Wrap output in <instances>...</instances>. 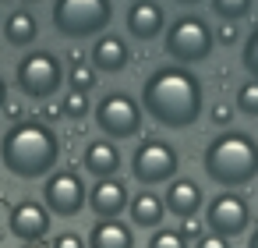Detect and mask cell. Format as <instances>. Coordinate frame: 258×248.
<instances>
[{"label": "cell", "instance_id": "cell-4", "mask_svg": "<svg viewBox=\"0 0 258 248\" xmlns=\"http://www.w3.org/2000/svg\"><path fill=\"white\" fill-rule=\"evenodd\" d=\"M212 46H216V32L202 15H191V11L177 15L163 29V50L173 64H184V68L202 64V61H209Z\"/></svg>", "mask_w": 258, "mask_h": 248}, {"label": "cell", "instance_id": "cell-23", "mask_svg": "<svg viewBox=\"0 0 258 248\" xmlns=\"http://www.w3.org/2000/svg\"><path fill=\"white\" fill-rule=\"evenodd\" d=\"M60 110H64V117H71V121H82L89 110H92V103H89V92H68V96H60Z\"/></svg>", "mask_w": 258, "mask_h": 248}, {"label": "cell", "instance_id": "cell-15", "mask_svg": "<svg viewBox=\"0 0 258 248\" xmlns=\"http://www.w3.org/2000/svg\"><path fill=\"white\" fill-rule=\"evenodd\" d=\"M127 202H131L127 184L117 181V177H103V181H96L92 191H89V199H85V206H89L99 220H120V213L127 209Z\"/></svg>", "mask_w": 258, "mask_h": 248}, {"label": "cell", "instance_id": "cell-2", "mask_svg": "<svg viewBox=\"0 0 258 248\" xmlns=\"http://www.w3.org/2000/svg\"><path fill=\"white\" fill-rule=\"evenodd\" d=\"M60 138L39 117H22L0 135V163L18 181H39L57 170Z\"/></svg>", "mask_w": 258, "mask_h": 248}, {"label": "cell", "instance_id": "cell-5", "mask_svg": "<svg viewBox=\"0 0 258 248\" xmlns=\"http://www.w3.org/2000/svg\"><path fill=\"white\" fill-rule=\"evenodd\" d=\"M53 29L64 39H92L103 36L113 22V0H53Z\"/></svg>", "mask_w": 258, "mask_h": 248}, {"label": "cell", "instance_id": "cell-13", "mask_svg": "<svg viewBox=\"0 0 258 248\" xmlns=\"http://www.w3.org/2000/svg\"><path fill=\"white\" fill-rule=\"evenodd\" d=\"M163 206H166L170 216H177V220H191V216L202 213V206H205V191H202V184L191 181V177H170V181H166Z\"/></svg>", "mask_w": 258, "mask_h": 248}, {"label": "cell", "instance_id": "cell-8", "mask_svg": "<svg viewBox=\"0 0 258 248\" xmlns=\"http://www.w3.org/2000/svg\"><path fill=\"white\" fill-rule=\"evenodd\" d=\"M177 167H180V153L166 138H142L131 153V174L145 188L177 177Z\"/></svg>", "mask_w": 258, "mask_h": 248}, {"label": "cell", "instance_id": "cell-18", "mask_svg": "<svg viewBox=\"0 0 258 248\" xmlns=\"http://www.w3.org/2000/svg\"><path fill=\"white\" fill-rule=\"evenodd\" d=\"M85 248H135V230L124 220H96Z\"/></svg>", "mask_w": 258, "mask_h": 248}, {"label": "cell", "instance_id": "cell-34", "mask_svg": "<svg viewBox=\"0 0 258 248\" xmlns=\"http://www.w3.org/2000/svg\"><path fill=\"white\" fill-rule=\"evenodd\" d=\"M247 248H258V223L251 227V237H247Z\"/></svg>", "mask_w": 258, "mask_h": 248}, {"label": "cell", "instance_id": "cell-31", "mask_svg": "<svg viewBox=\"0 0 258 248\" xmlns=\"http://www.w3.org/2000/svg\"><path fill=\"white\" fill-rule=\"evenodd\" d=\"M195 248H230V241L219 237V234H202V237L195 241Z\"/></svg>", "mask_w": 258, "mask_h": 248}, {"label": "cell", "instance_id": "cell-29", "mask_svg": "<svg viewBox=\"0 0 258 248\" xmlns=\"http://www.w3.org/2000/svg\"><path fill=\"white\" fill-rule=\"evenodd\" d=\"M177 234H180L184 241H198V237H202L205 230H202V220H198V216H191V220H180Z\"/></svg>", "mask_w": 258, "mask_h": 248}, {"label": "cell", "instance_id": "cell-27", "mask_svg": "<svg viewBox=\"0 0 258 248\" xmlns=\"http://www.w3.org/2000/svg\"><path fill=\"white\" fill-rule=\"evenodd\" d=\"M216 32V43L219 46H233L237 39H240V32H237V22H223L219 29H212Z\"/></svg>", "mask_w": 258, "mask_h": 248}, {"label": "cell", "instance_id": "cell-3", "mask_svg": "<svg viewBox=\"0 0 258 248\" xmlns=\"http://www.w3.org/2000/svg\"><path fill=\"white\" fill-rule=\"evenodd\" d=\"M202 170L212 184L237 191L251 181H258V142L247 131H219L202 149Z\"/></svg>", "mask_w": 258, "mask_h": 248}, {"label": "cell", "instance_id": "cell-19", "mask_svg": "<svg viewBox=\"0 0 258 248\" xmlns=\"http://www.w3.org/2000/svg\"><path fill=\"white\" fill-rule=\"evenodd\" d=\"M127 213H131V223L135 227H163V216H166V206H163V195H156L152 188H142L138 195H131L127 202Z\"/></svg>", "mask_w": 258, "mask_h": 248}, {"label": "cell", "instance_id": "cell-25", "mask_svg": "<svg viewBox=\"0 0 258 248\" xmlns=\"http://www.w3.org/2000/svg\"><path fill=\"white\" fill-rule=\"evenodd\" d=\"M149 248H187V241L170 227H156V234L149 237Z\"/></svg>", "mask_w": 258, "mask_h": 248}, {"label": "cell", "instance_id": "cell-32", "mask_svg": "<svg viewBox=\"0 0 258 248\" xmlns=\"http://www.w3.org/2000/svg\"><path fill=\"white\" fill-rule=\"evenodd\" d=\"M0 114H8V121H11V124H15V121H22V117H25V110H22V103H11V100H8V103H4V110H0Z\"/></svg>", "mask_w": 258, "mask_h": 248}, {"label": "cell", "instance_id": "cell-10", "mask_svg": "<svg viewBox=\"0 0 258 248\" xmlns=\"http://www.w3.org/2000/svg\"><path fill=\"white\" fill-rule=\"evenodd\" d=\"M251 202L244 199V195H237V191H223V195H216L212 202H209V209H205V227H209V234H219V237H240L244 230H251Z\"/></svg>", "mask_w": 258, "mask_h": 248}, {"label": "cell", "instance_id": "cell-9", "mask_svg": "<svg viewBox=\"0 0 258 248\" xmlns=\"http://www.w3.org/2000/svg\"><path fill=\"white\" fill-rule=\"evenodd\" d=\"M85 199H89V188L82 181L78 170L64 167V170H53L46 174L43 181V206L57 216H78L85 209Z\"/></svg>", "mask_w": 258, "mask_h": 248}, {"label": "cell", "instance_id": "cell-1", "mask_svg": "<svg viewBox=\"0 0 258 248\" xmlns=\"http://www.w3.org/2000/svg\"><path fill=\"white\" fill-rule=\"evenodd\" d=\"M142 110L170 128V131H187L202 121L205 114V89L202 78L184 68V64H163L152 68L142 82Z\"/></svg>", "mask_w": 258, "mask_h": 248}, {"label": "cell", "instance_id": "cell-22", "mask_svg": "<svg viewBox=\"0 0 258 248\" xmlns=\"http://www.w3.org/2000/svg\"><path fill=\"white\" fill-rule=\"evenodd\" d=\"M251 4H254V0H212V11L223 22H240V18L251 15Z\"/></svg>", "mask_w": 258, "mask_h": 248}, {"label": "cell", "instance_id": "cell-7", "mask_svg": "<svg viewBox=\"0 0 258 248\" xmlns=\"http://www.w3.org/2000/svg\"><path fill=\"white\" fill-rule=\"evenodd\" d=\"M142 117H145L142 103H138L131 92H124V89H110V92L96 103V128H99L106 138H117V142L138 138V135H142Z\"/></svg>", "mask_w": 258, "mask_h": 248}, {"label": "cell", "instance_id": "cell-30", "mask_svg": "<svg viewBox=\"0 0 258 248\" xmlns=\"http://www.w3.org/2000/svg\"><path fill=\"white\" fill-rule=\"evenodd\" d=\"M50 248H85V237L82 234H75V230H60L57 237H53V244Z\"/></svg>", "mask_w": 258, "mask_h": 248}, {"label": "cell", "instance_id": "cell-20", "mask_svg": "<svg viewBox=\"0 0 258 248\" xmlns=\"http://www.w3.org/2000/svg\"><path fill=\"white\" fill-rule=\"evenodd\" d=\"M64 78H68V85L75 89V92H92L96 89V82H99V75H96V68L85 61V64H75V68H68L64 71Z\"/></svg>", "mask_w": 258, "mask_h": 248}, {"label": "cell", "instance_id": "cell-17", "mask_svg": "<svg viewBox=\"0 0 258 248\" xmlns=\"http://www.w3.org/2000/svg\"><path fill=\"white\" fill-rule=\"evenodd\" d=\"M0 32H4V43L8 46H32L39 39V22L29 8H15L8 11V18L0 22Z\"/></svg>", "mask_w": 258, "mask_h": 248}, {"label": "cell", "instance_id": "cell-36", "mask_svg": "<svg viewBox=\"0 0 258 248\" xmlns=\"http://www.w3.org/2000/svg\"><path fill=\"white\" fill-rule=\"evenodd\" d=\"M18 248H43V244H39V241H22Z\"/></svg>", "mask_w": 258, "mask_h": 248}, {"label": "cell", "instance_id": "cell-14", "mask_svg": "<svg viewBox=\"0 0 258 248\" xmlns=\"http://www.w3.org/2000/svg\"><path fill=\"white\" fill-rule=\"evenodd\" d=\"M89 64L96 68V75H120V71H127V64H131L127 39H120L117 32L96 36L92 54H89Z\"/></svg>", "mask_w": 258, "mask_h": 248}, {"label": "cell", "instance_id": "cell-35", "mask_svg": "<svg viewBox=\"0 0 258 248\" xmlns=\"http://www.w3.org/2000/svg\"><path fill=\"white\" fill-rule=\"evenodd\" d=\"M173 4H180V8H198L202 0H173Z\"/></svg>", "mask_w": 258, "mask_h": 248}, {"label": "cell", "instance_id": "cell-6", "mask_svg": "<svg viewBox=\"0 0 258 248\" xmlns=\"http://www.w3.org/2000/svg\"><path fill=\"white\" fill-rule=\"evenodd\" d=\"M15 85L32 103L60 96V89H64V64H60V57L50 54V50H29L18 61V68H15Z\"/></svg>", "mask_w": 258, "mask_h": 248}, {"label": "cell", "instance_id": "cell-37", "mask_svg": "<svg viewBox=\"0 0 258 248\" xmlns=\"http://www.w3.org/2000/svg\"><path fill=\"white\" fill-rule=\"evenodd\" d=\"M22 4H39V0H22Z\"/></svg>", "mask_w": 258, "mask_h": 248}, {"label": "cell", "instance_id": "cell-24", "mask_svg": "<svg viewBox=\"0 0 258 248\" xmlns=\"http://www.w3.org/2000/svg\"><path fill=\"white\" fill-rule=\"evenodd\" d=\"M240 64H244V71L258 82V25L244 36V46H240Z\"/></svg>", "mask_w": 258, "mask_h": 248}, {"label": "cell", "instance_id": "cell-28", "mask_svg": "<svg viewBox=\"0 0 258 248\" xmlns=\"http://www.w3.org/2000/svg\"><path fill=\"white\" fill-rule=\"evenodd\" d=\"M64 117V110H60V100L53 96V100H43V107H39V121H46V124H53V121H60Z\"/></svg>", "mask_w": 258, "mask_h": 248}, {"label": "cell", "instance_id": "cell-26", "mask_svg": "<svg viewBox=\"0 0 258 248\" xmlns=\"http://www.w3.org/2000/svg\"><path fill=\"white\" fill-rule=\"evenodd\" d=\"M209 121L216 124V128H230L233 124V103H226V100H216L212 107H209Z\"/></svg>", "mask_w": 258, "mask_h": 248}, {"label": "cell", "instance_id": "cell-33", "mask_svg": "<svg viewBox=\"0 0 258 248\" xmlns=\"http://www.w3.org/2000/svg\"><path fill=\"white\" fill-rule=\"evenodd\" d=\"M4 103H8V82L0 78V110H4Z\"/></svg>", "mask_w": 258, "mask_h": 248}, {"label": "cell", "instance_id": "cell-16", "mask_svg": "<svg viewBox=\"0 0 258 248\" xmlns=\"http://www.w3.org/2000/svg\"><path fill=\"white\" fill-rule=\"evenodd\" d=\"M82 167H85V174H92L96 181L117 177V170H120V149L113 145V138H92V142H85V149H82Z\"/></svg>", "mask_w": 258, "mask_h": 248}, {"label": "cell", "instance_id": "cell-21", "mask_svg": "<svg viewBox=\"0 0 258 248\" xmlns=\"http://www.w3.org/2000/svg\"><path fill=\"white\" fill-rule=\"evenodd\" d=\"M233 107L244 114V117H258V82H240L237 85V96H233Z\"/></svg>", "mask_w": 258, "mask_h": 248}, {"label": "cell", "instance_id": "cell-11", "mask_svg": "<svg viewBox=\"0 0 258 248\" xmlns=\"http://www.w3.org/2000/svg\"><path fill=\"white\" fill-rule=\"evenodd\" d=\"M50 209L43 206V202H36V199H22L15 209H11V216H8V230L18 237V241H43L46 234H50Z\"/></svg>", "mask_w": 258, "mask_h": 248}, {"label": "cell", "instance_id": "cell-12", "mask_svg": "<svg viewBox=\"0 0 258 248\" xmlns=\"http://www.w3.org/2000/svg\"><path fill=\"white\" fill-rule=\"evenodd\" d=\"M124 25H127V36L138 39V43H149V39H159L163 29H166V11L156 0H131V8L124 11Z\"/></svg>", "mask_w": 258, "mask_h": 248}]
</instances>
